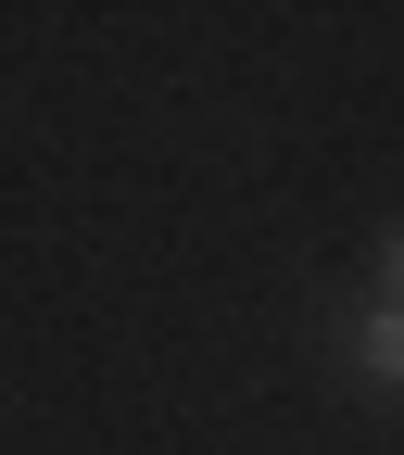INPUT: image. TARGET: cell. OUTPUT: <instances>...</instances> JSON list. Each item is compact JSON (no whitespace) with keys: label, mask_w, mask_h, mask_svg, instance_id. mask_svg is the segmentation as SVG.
Returning a JSON list of instances; mask_svg holds the SVG:
<instances>
[{"label":"cell","mask_w":404,"mask_h":455,"mask_svg":"<svg viewBox=\"0 0 404 455\" xmlns=\"http://www.w3.org/2000/svg\"><path fill=\"white\" fill-rule=\"evenodd\" d=\"M354 367H367V379H404V316H392V304L354 329Z\"/></svg>","instance_id":"6da1fadb"},{"label":"cell","mask_w":404,"mask_h":455,"mask_svg":"<svg viewBox=\"0 0 404 455\" xmlns=\"http://www.w3.org/2000/svg\"><path fill=\"white\" fill-rule=\"evenodd\" d=\"M379 304L404 316V228H379Z\"/></svg>","instance_id":"7a4b0ae2"}]
</instances>
